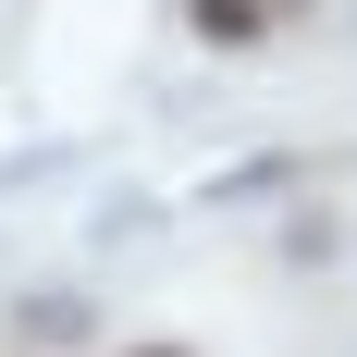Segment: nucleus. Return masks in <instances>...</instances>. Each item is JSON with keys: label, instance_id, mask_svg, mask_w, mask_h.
<instances>
[{"label": "nucleus", "instance_id": "f257e3e1", "mask_svg": "<svg viewBox=\"0 0 357 357\" xmlns=\"http://www.w3.org/2000/svg\"><path fill=\"white\" fill-rule=\"evenodd\" d=\"M185 25L210 37V50H259V37H271V13H259V0H185Z\"/></svg>", "mask_w": 357, "mask_h": 357}, {"label": "nucleus", "instance_id": "7ed1b4c3", "mask_svg": "<svg viewBox=\"0 0 357 357\" xmlns=\"http://www.w3.org/2000/svg\"><path fill=\"white\" fill-rule=\"evenodd\" d=\"M259 13H308V0H259Z\"/></svg>", "mask_w": 357, "mask_h": 357}, {"label": "nucleus", "instance_id": "20e7f679", "mask_svg": "<svg viewBox=\"0 0 357 357\" xmlns=\"http://www.w3.org/2000/svg\"><path fill=\"white\" fill-rule=\"evenodd\" d=\"M136 357H185V345H136Z\"/></svg>", "mask_w": 357, "mask_h": 357}, {"label": "nucleus", "instance_id": "f03ea898", "mask_svg": "<svg viewBox=\"0 0 357 357\" xmlns=\"http://www.w3.org/2000/svg\"><path fill=\"white\" fill-rule=\"evenodd\" d=\"M13 333H37V345H86V296H13Z\"/></svg>", "mask_w": 357, "mask_h": 357}]
</instances>
